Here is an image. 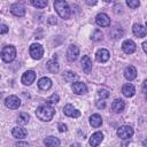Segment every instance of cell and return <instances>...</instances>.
<instances>
[{
    "mask_svg": "<svg viewBox=\"0 0 147 147\" xmlns=\"http://www.w3.org/2000/svg\"><path fill=\"white\" fill-rule=\"evenodd\" d=\"M98 94H99V96L102 98V99H106V98L109 96V92H108L107 90H99Z\"/></svg>",
    "mask_w": 147,
    "mask_h": 147,
    "instance_id": "33",
    "label": "cell"
},
{
    "mask_svg": "<svg viewBox=\"0 0 147 147\" xmlns=\"http://www.w3.org/2000/svg\"><path fill=\"white\" fill-rule=\"evenodd\" d=\"M95 105H96V107H98L99 109H103V108L106 107V101L101 98L100 100H98V101H96V103H95Z\"/></svg>",
    "mask_w": 147,
    "mask_h": 147,
    "instance_id": "34",
    "label": "cell"
},
{
    "mask_svg": "<svg viewBox=\"0 0 147 147\" xmlns=\"http://www.w3.org/2000/svg\"><path fill=\"white\" fill-rule=\"evenodd\" d=\"M63 77H64V80H67L68 83H74V82L77 80V78H78V76H77L75 72H72V71H67V72L63 75Z\"/></svg>",
    "mask_w": 147,
    "mask_h": 147,
    "instance_id": "27",
    "label": "cell"
},
{
    "mask_svg": "<svg viewBox=\"0 0 147 147\" xmlns=\"http://www.w3.org/2000/svg\"><path fill=\"white\" fill-rule=\"evenodd\" d=\"M44 144L48 147H55V146H59L60 145V140L55 137H47L45 140H44Z\"/></svg>",
    "mask_w": 147,
    "mask_h": 147,
    "instance_id": "25",
    "label": "cell"
},
{
    "mask_svg": "<svg viewBox=\"0 0 147 147\" xmlns=\"http://www.w3.org/2000/svg\"><path fill=\"white\" fill-rule=\"evenodd\" d=\"M30 2L36 8H45L47 6V0H30Z\"/></svg>",
    "mask_w": 147,
    "mask_h": 147,
    "instance_id": "29",
    "label": "cell"
},
{
    "mask_svg": "<svg viewBox=\"0 0 147 147\" xmlns=\"http://www.w3.org/2000/svg\"><path fill=\"white\" fill-rule=\"evenodd\" d=\"M78 55H79V48H78V46L70 45L69 48H68V51H67V59L72 62V61H75L78 57Z\"/></svg>",
    "mask_w": 147,
    "mask_h": 147,
    "instance_id": "8",
    "label": "cell"
},
{
    "mask_svg": "<svg viewBox=\"0 0 147 147\" xmlns=\"http://www.w3.org/2000/svg\"><path fill=\"white\" fill-rule=\"evenodd\" d=\"M124 77L127 79V80H132L137 77V70L133 65H127L124 70Z\"/></svg>",
    "mask_w": 147,
    "mask_h": 147,
    "instance_id": "16",
    "label": "cell"
},
{
    "mask_svg": "<svg viewBox=\"0 0 147 147\" xmlns=\"http://www.w3.org/2000/svg\"><path fill=\"white\" fill-rule=\"evenodd\" d=\"M1 57L5 62L9 63L11 62L15 57H16V49L14 46L9 45V46H5L2 48V52H1Z\"/></svg>",
    "mask_w": 147,
    "mask_h": 147,
    "instance_id": "3",
    "label": "cell"
},
{
    "mask_svg": "<svg viewBox=\"0 0 147 147\" xmlns=\"http://www.w3.org/2000/svg\"><path fill=\"white\" fill-rule=\"evenodd\" d=\"M146 26H147V23H146Z\"/></svg>",
    "mask_w": 147,
    "mask_h": 147,
    "instance_id": "44",
    "label": "cell"
},
{
    "mask_svg": "<svg viewBox=\"0 0 147 147\" xmlns=\"http://www.w3.org/2000/svg\"><path fill=\"white\" fill-rule=\"evenodd\" d=\"M54 114H55V110H54L48 103L38 107L37 110H36V115H37V117H38L39 119H41V121H45V122L51 121V119L53 118Z\"/></svg>",
    "mask_w": 147,
    "mask_h": 147,
    "instance_id": "1",
    "label": "cell"
},
{
    "mask_svg": "<svg viewBox=\"0 0 147 147\" xmlns=\"http://www.w3.org/2000/svg\"><path fill=\"white\" fill-rule=\"evenodd\" d=\"M109 56H110V54H109V52L107 51V49H105V48H101V49H99L98 52H96V54H95V59H96V61L98 62H107L108 60H109Z\"/></svg>",
    "mask_w": 147,
    "mask_h": 147,
    "instance_id": "13",
    "label": "cell"
},
{
    "mask_svg": "<svg viewBox=\"0 0 147 147\" xmlns=\"http://www.w3.org/2000/svg\"><path fill=\"white\" fill-rule=\"evenodd\" d=\"M72 91H74V93L75 94H83V93H85L86 91H87V87H86V85L84 84V83H82V82H75L74 84H72Z\"/></svg>",
    "mask_w": 147,
    "mask_h": 147,
    "instance_id": "15",
    "label": "cell"
},
{
    "mask_svg": "<svg viewBox=\"0 0 147 147\" xmlns=\"http://www.w3.org/2000/svg\"><path fill=\"white\" fill-rule=\"evenodd\" d=\"M59 99H60V98H59V95L54 93V94H52V95L47 99V101H46V102H47L48 105H55V103H57V102H59Z\"/></svg>",
    "mask_w": 147,
    "mask_h": 147,
    "instance_id": "31",
    "label": "cell"
},
{
    "mask_svg": "<svg viewBox=\"0 0 147 147\" xmlns=\"http://www.w3.org/2000/svg\"><path fill=\"white\" fill-rule=\"evenodd\" d=\"M46 65H47L48 71L52 72V74H56L59 71V63H57L56 60H49Z\"/></svg>",
    "mask_w": 147,
    "mask_h": 147,
    "instance_id": "24",
    "label": "cell"
},
{
    "mask_svg": "<svg viewBox=\"0 0 147 147\" xmlns=\"http://www.w3.org/2000/svg\"><path fill=\"white\" fill-rule=\"evenodd\" d=\"M54 8L56 10V13L59 14L60 17L67 20L70 17V8H69V5L67 3V1L64 0H55L54 1Z\"/></svg>",
    "mask_w": 147,
    "mask_h": 147,
    "instance_id": "2",
    "label": "cell"
},
{
    "mask_svg": "<svg viewBox=\"0 0 147 147\" xmlns=\"http://www.w3.org/2000/svg\"><path fill=\"white\" fill-rule=\"evenodd\" d=\"M105 2H107V3H110V2H114L115 0H103Z\"/></svg>",
    "mask_w": 147,
    "mask_h": 147,
    "instance_id": "42",
    "label": "cell"
},
{
    "mask_svg": "<svg viewBox=\"0 0 147 147\" xmlns=\"http://www.w3.org/2000/svg\"><path fill=\"white\" fill-rule=\"evenodd\" d=\"M102 139H103V134H102V132H99V131H98V132H95V133H93V134L91 136L88 144H90L91 146L95 147V146H99V145L101 144Z\"/></svg>",
    "mask_w": 147,
    "mask_h": 147,
    "instance_id": "14",
    "label": "cell"
},
{
    "mask_svg": "<svg viewBox=\"0 0 147 147\" xmlns=\"http://www.w3.org/2000/svg\"><path fill=\"white\" fill-rule=\"evenodd\" d=\"M126 3L130 8L134 9V8H138L139 5H140V1L139 0H126Z\"/></svg>",
    "mask_w": 147,
    "mask_h": 147,
    "instance_id": "32",
    "label": "cell"
},
{
    "mask_svg": "<svg viewBox=\"0 0 147 147\" xmlns=\"http://www.w3.org/2000/svg\"><path fill=\"white\" fill-rule=\"evenodd\" d=\"M90 124L93 126V127H99L101 124H102V118L99 114H93L91 117H90Z\"/></svg>",
    "mask_w": 147,
    "mask_h": 147,
    "instance_id": "23",
    "label": "cell"
},
{
    "mask_svg": "<svg viewBox=\"0 0 147 147\" xmlns=\"http://www.w3.org/2000/svg\"><path fill=\"white\" fill-rule=\"evenodd\" d=\"M122 48H123L124 53H126V54H132V53L136 51L137 46H136V44H134L133 40L127 39V40H125V41L122 44Z\"/></svg>",
    "mask_w": 147,
    "mask_h": 147,
    "instance_id": "12",
    "label": "cell"
},
{
    "mask_svg": "<svg viewBox=\"0 0 147 147\" xmlns=\"http://www.w3.org/2000/svg\"><path fill=\"white\" fill-rule=\"evenodd\" d=\"M86 3L88 6H94L96 3V0H86Z\"/></svg>",
    "mask_w": 147,
    "mask_h": 147,
    "instance_id": "37",
    "label": "cell"
},
{
    "mask_svg": "<svg viewBox=\"0 0 147 147\" xmlns=\"http://www.w3.org/2000/svg\"><path fill=\"white\" fill-rule=\"evenodd\" d=\"M59 131H60V132H65V131H67V125L60 123V124H59Z\"/></svg>",
    "mask_w": 147,
    "mask_h": 147,
    "instance_id": "35",
    "label": "cell"
},
{
    "mask_svg": "<svg viewBox=\"0 0 147 147\" xmlns=\"http://www.w3.org/2000/svg\"><path fill=\"white\" fill-rule=\"evenodd\" d=\"M102 32L100 31V30H95L94 32H93V34H92V37H91V39L93 40V41H100L101 39H102Z\"/></svg>",
    "mask_w": 147,
    "mask_h": 147,
    "instance_id": "30",
    "label": "cell"
},
{
    "mask_svg": "<svg viewBox=\"0 0 147 147\" xmlns=\"http://www.w3.org/2000/svg\"><path fill=\"white\" fill-rule=\"evenodd\" d=\"M10 11H11L13 15H15L17 17H22L25 14V8L21 3H14V5L10 6Z\"/></svg>",
    "mask_w": 147,
    "mask_h": 147,
    "instance_id": "9",
    "label": "cell"
},
{
    "mask_svg": "<svg viewBox=\"0 0 147 147\" xmlns=\"http://www.w3.org/2000/svg\"><path fill=\"white\" fill-rule=\"evenodd\" d=\"M146 100H147V94H146Z\"/></svg>",
    "mask_w": 147,
    "mask_h": 147,
    "instance_id": "43",
    "label": "cell"
},
{
    "mask_svg": "<svg viewBox=\"0 0 147 147\" xmlns=\"http://www.w3.org/2000/svg\"><path fill=\"white\" fill-rule=\"evenodd\" d=\"M30 55L34 60H40L44 55V48L39 44H32L30 46Z\"/></svg>",
    "mask_w": 147,
    "mask_h": 147,
    "instance_id": "4",
    "label": "cell"
},
{
    "mask_svg": "<svg viewBox=\"0 0 147 147\" xmlns=\"http://www.w3.org/2000/svg\"><path fill=\"white\" fill-rule=\"evenodd\" d=\"M34 79H36V74H34V71H32V70L25 71V72L23 74V76H22V83H23L24 85H31V84L34 82Z\"/></svg>",
    "mask_w": 147,
    "mask_h": 147,
    "instance_id": "10",
    "label": "cell"
},
{
    "mask_svg": "<svg viewBox=\"0 0 147 147\" xmlns=\"http://www.w3.org/2000/svg\"><path fill=\"white\" fill-rule=\"evenodd\" d=\"M11 133H13V137H14V138H17V139H23V138H25L26 134H28L26 130L23 129V127H21V126H15V127L13 129Z\"/></svg>",
    "mask_w": 147,
    "mask_h": 147,
    "instance_id": "17",
    "label": "cell"
},
{
    "mask_svg": "<svg viewBox=\"0 0 147 147\" xmlns=\"http://www.w3.org/2000/svg\"><path fill=\"white\" fill-rule=\"evenodd\" d=\"M16 146H28V142H20V141H18V142L16 144Z\"/></svg>",
    "mask_w": 147,
    "mask_h": 147,
    "instance_id": "41",
    "label": "cell"
},
{
    "mask_svg": "<svg viewBox=\"0 0 147 147\" xmlns=\"http://www.w3.org/2000/svg\"><path fill=\"white\" fill-rule=\"evenodd\" d=\"M63 113H64V115H65V116L74 117V118H76V117H79V116H80L79 110H77L76 108H74V106H71V105H65V106H64V108H63Z\"/></svg>",
    "mask_w": 147,
    "mask_h": 147,
    "instance_id": "11",
    "label": "cell"
},
{
    "mask_svg": "<svg viewBox=\"0 0 147 147\" xmlns=\"http://www.w3.org/2000/svg\"><path fill=\"white\" fill-rule=\"evenodd\" d=\"M122 93H123L126 98H131V96L134 95L136 88H134V86H133L132 84H125V85L123 86V88H122Z\"/></svg>",
    "mask_w": 147,
    "mask_h": 147,
    "instance_id": "22",
    "label": "cell"
},
{
    "mask_svg": "<svg viewBox=\"0 0 147 147\" xmlns=\"http://www.w3.org/2000/svg\"><path fill=\"white\" fill-rule=\"evenodd\" d=\"M133 33H134V36H137L138 38H144V37L146 36L147 31H146V28L142 26L141 24H134V25H133Z\"/></svg>",
    "mask_w": 147,
    "mask_h": 147,
    "instance_id": "19",
    "label": "cell"
},
{
    "mask_svg": "<svg viewBox=\"0 0 147 147\" xmlns=\"http://www.w3.org/2000/svg\"><path fill=\"white\" fill-rule=\"evenodd\" d=\"M142 90H144L145 92H147V79L142 83Z\"/></svg>",
    "mask_w": 147,
    "mask_h": 147,
    "instance_id": "39",
    "label": "cell"
},
{
    "mask_svg": "<svg viewBox=\"0 0 147 147\" xmlns=\"http://www.w3.org/2000/svg\"><path fill=\"white\" fill-rule=\"evenodd\" d=\"M29 115L26 113H21L17 117V123L18 124H22V125H25L28 122H29Z\"/></svg>",
    "mask_w": 147,
    "mask_h": 147,
    "instance_id": "28",
    "label": "cell"
},
{
    "mask_svg": "<svg viewBox=\"0 0 147 147\" xmlns=\"http://www.w3.org/2000/svg\"><path fill=\"white\" fill-rule=\"evenodd\" d=\"M5 105L9 109H17L21 106V100L16 95H9L5 99Z\"/></svg>",
    "mask_w": 147,
    "mask_h": 147,
    "instance_id": "6",
    "label": "cell"
},
{
    "mask_svg": "<svg viewBox=\"0 0 147 147\" xmlns=\"http://www.w3.org/2000/svg\"><path fill=\"white\" fill-rule=\"evenodd\" d=\"M95 22H96V24H98L99 26H109V24H110V18H109V16H108L107 14L100 13V14L96 15Z\"/></svg>",
    "mask_w": 147,
    "mask_h": 147,
    "instance_id": "7",
    "label": "cell"
},
{
    "mask_svg": "<svg viewBox=\"0 0 147 147\" xmlns=\"http://www.w3.org/2000/svg\"><path fill=\"white\" fill-rule=\"evenodd\" d=\"M38 86H39L40 90L47 91V90H49L51 86H52V80H51L48 77H42V78L39 79V82H38Z\"/></svg>",
    "mask_w": 147,
    "mask_h": 147,
    "instance_id": "20",
    "label": "cell"
},
{
    "mask_svg": "<svg viewBox=\"0 0 147 147\" xmlns=\"http://www.w3.org/2000/svg\"><path fill=\"white\" fill-rule=\"evenodd\" d=\"M117 136H118V138H121L123 140L130 139L133 136V129L129 125H123L117 130Z\"/></svg>",
    "mask_w": 147,
    "mask_h": 147,
    "instance_id": "5",
    "label": "cell"
},
{
    "mask_svg": "<svg viewBox=\"0 0 147 147\" xmlns=\"http://www.w3.org/2000/svg\"><path fill=\"white\" fill-rule=\"evenodd\" d=\"M142 49H144V51L147 53V41H145V42L142 44Z\"/></svg>",
    "mask_w": 147,
    "mask_h": 147,
    "instance_id": "40",
    "label": "cell"
},
{
    "mask_svg": "<svg viewBox=\"0 0 147 147\" xmlns=\"http://www.w3.org/2000/svg\"><path fill=\"white\" fill-rule=\"evenodd\" d=\"M8 31V26L6 25V24H1V33L3 34V33H6Z\"/></svg>",
    "mask_w": 147,
    "mask_h": 147,
    "instance_id": "36",
    "label": "cell"
},
{
    "mask_svg": "<svg viewBox=\"0 0 147 147\" xmlns=\"http://www.w3.org/2000/svg\"><path fill=\"white\" fill-rule=\"evenodd\" d=\"M110 37L111 38H114V39H118V38H122V36H123V30L121 29V28H118V26H115V28H113L111 30H110Z\"/></svg>",
    "mask_w": 147,
    "mask_h": 147,
    "instance_id": "26",
    "label": "cell"
},
{
    "mask_svg": "<svg viewBox=\"0 0 147 147\" xmlns=\"http://www.w3.org/2000/svg\"><path fill=\"white\" fill-rule=\"evenodd\" d=\"M124 107H125V103H124V101H123L122 99H115V100L113 101V103H111V108H113V110H114L115 113H121V111H123Z\"/></svg>",
    "mask_w": 147,
    "mask_h": 147,
    "instance_id": "21",
    "label": "cell"
},
{
    "mask_svg": "<svg viewBox=\"0 0 147 147\" xmlns=\"http://www.w3.org/2000/svg\"><path fill=\"white\" fill-rule=\"evenodd\" d=\"M48 22H49L51 24H56V18H55V17H49Z\"/></svg>",
    "mask_w": 147,
    "mask_h": 147,
    "instance_id": "38",
    "label": "cell"
},
{
    "mask_svg": "<svg viewBox=\"0 0 147 147\" xmlns=\"http://www.w3.org/2000/svg\"><path fill=\"white\" fill-rule=\"evenodd\" d=\"M80 63H82L83 70H84L86 74H88V72L91 71V69H92V61H91V59H90L87 55H84V56L82 57Z\"/></svg>",
    "mask_w": 147,
    "mask_h": 147,
    "instance_id": "18",
    "label": "cell"
}]
</instances>
